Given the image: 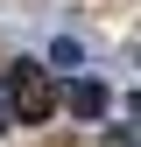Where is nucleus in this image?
Here are the masks:
<instances>
[{"instance_id":"nucleus-5","label":"nucleus","mask_w":141,"mask_h":147,"mask_svg":"<svg viewBox=\"0 0 141 147\" xmlns=\"http://www.w3.org/2000/svg\"><path fill=\"white\" fill-rule=\"evenodd\" d=\"M7 126H14V119H7V98H0V133H7Z\"/></svg>"},{"instance_id":"nucleus-4","label":"nucleus","mask_w":141,"mask_h":147,"mask_svg":"<svg viewBox=\"0 0 141 147\" xmlns=\"http://www.w3.org/2000/svg\"><path fill=\"white\" fill-rule=\"evenodd\" d=\"M106 147H134V126H127V133H106Z\"/></svg>"},{"instance_id":"nucleus-3","label":"nucleus","mask_w":141,"mask_h":147,"mask_svg":"<svg viewBox=\"0 0 141 147\" xmlns=\"http://www.w3.org/2000/svg\"><path fill=\"white\" fill-rule=\"evenodd\" d=\"M78 56H85L78 35H57V42H49V63H57V70H78Z\"/></svg>"},{"instance_id":"nucleus-2","label":"nucleus","mask_w":141,"mask_h":147,"mask_svg":"<svg viewBox=\"0 0 141 147\" xmlns=\"http://www.w3.org/2000/svg\"><path fill=\"white\" fill-rule=\"evenodd\" d=\"M57 105H70V119H99V112H106V84H99V77H70V84L57 91Z\"/></svg>"},{"instance_id":"nucleus-1","label":"nucleus","mask_w":141,"mask_h":147,"mask_svg":"<svg viewBox=\"0 0 141 147\" xmlns=\"http://www.w3.org/2000/svg\"><path fill=\"white\" fill-rule=\"evenodd\" d=\"M0 98H7V119H21V126H42L49 112H57V77H49L42 63H14Z\"/></svg>"}]
</instances>
